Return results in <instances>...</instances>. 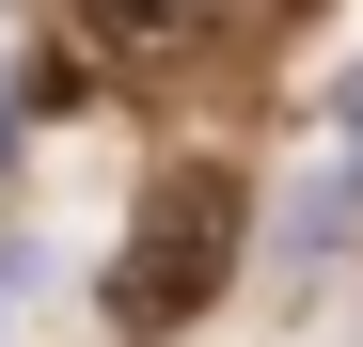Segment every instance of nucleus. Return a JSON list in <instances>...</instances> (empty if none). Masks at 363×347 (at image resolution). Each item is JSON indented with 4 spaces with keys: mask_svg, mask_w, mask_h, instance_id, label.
I'll list each match as a JSON object with an SVG mask.
<instances>
[{
    "mask_svg": "<svg viewBox=\"0 0 363 347\" xmlns=\"http://www.w3.org/2000/svg\"><path fill=\"white\" fill-rule=\"evenodd\" d=\"M237 237H253V190H237L221 158H174L158 190L127 205V253H111V331H190L221 284H237Z\"/></svg>",
    "mask_w": 363,
    "mask_h": 347,
    "instance_id": "f257e3e1",
    "label": "nucleus"
},
{
    "mask_svg": "<svg viewBox=\"0 0 363 347\" xmlns=\"http://www.w3.org/2000/svg\"><path fill=\"white\" fill-rule=\"evenodd\" d=\"M64 16H79V47H95L111 79H174L206 47V0H64Z\"/></svg>",
    "mask_w": 363,
    "mask_h": 347,
    "instance_id": "f03ea898",
    "label": "nucleus"
},
{
    "mask_svg": "<svg viewBox=\"0 0 363 347\" xmlns=\"http://www.w3.org/2000/svg\"><path fill=\"white\" fill-rule=\"evenodd\" d=\"M16 284H32V268H16V253H0V300H16Z\"/></svg>",
    "mask_w": 363,
    "mask_h": 347,
    "instance_id": "7ed1b4c3",
    "label": "nucleus"
}]
</instances>
